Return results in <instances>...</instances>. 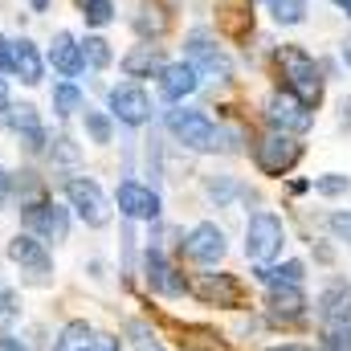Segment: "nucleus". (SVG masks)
Masks as SVG:
<instances>
[{
	"label": "nucleus",
	"instance_id": "obj_42",
	"mask_svg": "<svg viewBox=\"0 0 351 351\" xmlns=\"http://www.w3.org/2000/svg\"><path fill=\"white\" fill-rule=\"evenodd\" d=\"M29 4H33V12H45L49 8V0H29Z\"/></svg>",
	"mask_w": 351,
	"mask_h": 351
},
{
	"label": "nucleus",
	"instance_id": "obj_34",
	"mask_svg": "<svg viewBox=\"0 0 351 351\" xmlns=\"http://www.w3.org/2000/svg\"><path fill=\"white\" fill-rule=\"evenodd\" d=\"M16 315H21V298H16V290H0V327H8Z\"/></svg>",
	"mask_w": 351,
	"mask_h": 351
},
{
	"label": "nucleus",
	"instance_id": "obj_45",
	"mask_svg": "<svg viewBox=\"0 0 351 351\" xmlns=\"http://www.w3.org/2000/svg\"><path fill=\"white\" fill-rule=\"evenodd\" d=\"M335 4H339V8H343V12L351 16V0H335Z\"/></svg>",
	"mask_w": 351,
	"mask_h": 351
},
{
	"label": "nucleus",
	"instance_id": "obj_24",
	"mask_svg": "<svg viewBox=\"0 0 351 351\" xmlns=\"http://www.w3.org/2000/svg\"><path fill=\"white\" fill-rule=\"evenodd\" d=\"M131 25H135V33H139L143 41H152V37H160V33L168 29V16H164V8H160V4H143V8H139V16H135Z\"/></svg>",
	"mask_w": 351,
	"mask_h": 351
},
{
	"label": "nucleus",
	"instance_id": "obj_2",
	"mask_svg": "<svg viewBox=\"0 0 351 351\" xmlns=\"http://www.w3.org/2000/svg\"><path fill=\"white\" fill-rule=\"evenodd\" d=\"M164 127H168V135H172L176 143L188 147V152H217V131H221V127H217L204 110H196V106L168 110Z\"/></svg>",
	"mask_w": 351,
	"mask_h": 351
},
{
	"label": "nucleus",
	"instance_id": "obj_19",
	"mask_svg": "<svg viewBox=\"0 0 351 351\" xmlns=\"http://www.w3.org/2000/svg\"><path fill=\"white\" fill-rule=\"evenodd\" d=\"M196 90H200V74L188 62H168L160 70V94H164V102H184Z\"/></svg>",
	"mask_w": 351,
	"mask_h": 351
},
{
	"label": "nucleus",
	"instance_id": "obj_43",
	"mask_svg": "<svg viewBox=\"0 0 351 351\" xmlns=\"http://www.w3.org/2000/svg\"><path fill=\"white\" fill-rule=\"evenodd\" d=\"M343 62H348V70H351V37L343 41Z\"/></svg>",
	"mask_w": 351,
	"mask_h": 351
},
{
	"label": "nucleus",
	"instance_id": "obj_37",
	"mask_svg": "<svg viewBox=\"0 0 351 351\" xmlns=\"http://www.w3.org/2000/svg\"><path fill=\"white\" fill-rule=\"evenodd\" d=\"M0 351H25V343H21L16 335H8V331H0Z\"/></svg>",
	"mask_w": 351,
	"mask_h": 351
},
{
	"label": "nucleus",
	"instance_id": "obj_5",
	"mask_svg": "<svg viewBox=\"0 0 351 351\" xmlns=\"http://www.w3.org/2000/svg\"><path fill=\"white\" fill-rule=\"evenodd\" d=\"M21 225H25V233L41 237L45 245H49V241L62 245V241L70 237V204H58L53 196H45V200H37V204H25V208H21Z\"/></svg>",
	"mask_w": 351,
	"mask_h": 351
},
{
	"label": "nucleus",
	"instance_id": "obj_32",
	"mask_svg": "<svg viewBox=\"0 0 351 351\" xmlns=\"http://www.w3.org/2000/svg\"><path fill=\"white\" fill-rule=\"evenodd\" d=\"M311 188H315L319 196H343V192L351 188V180L348 176H339V172H327V176H319Z\"/></svg>",
	"mask_w": 351,
	"mask_h": 351
},
{
	"label": "nucleus",
	"instance_id": "obj_44",
	"mask_svg": "<svg viewBox=\"0 0 351 351\" xmlns=\"http://www.w3.org/2000/svg\"><path fill=\"white\" fill-rule=\"evenodd\" d=\"M143 351H164V348H160L156 339H147V343H143Z\"/></svg>",
	"mask_w": 351,
	"mask_h": 351
},
{
	"label": "nucleus",
	"instance_id": "obj_15",
	"mask_svg": "<svg viewBox=\"0 0 351 351\" xmlns=\"http://www.w3.org/2000/svg\"><path fill=\"white\" fill-rule=\"evenodd\" d=\"M192 294L204 302V306H241V298H245V290H241V282L233 278V274H200L196 278V286H192Z\"/></svg>",
	"mask_w": 351,
	"mask_h": 351
},
{
	"label": "nucleus",
	"instance_id": "obj_29",
	"mask_svg": "<svg viewBox=\"0 0 351 351\" xmlns=\"http://www.w3.org/2000/svg\"><path fill=\"white\" fill-rule=\"evenodd\" d=\"M82 21L90 29H106L114 21V0H82Z\"/></svg>",
	"mask_w": 351,
	"mask_h": 351
},
{
	"label": "nucleus",
	"instance_id": "obj_6",
	"mask_svg": "<svg viewBox=\"0 0 351 351\" xmlns=\"http://www.w3.org/2000/svg\"><path fill=\"white\" fill-rule=\"evenodd\" d=\"M62 192H66L70 208L86 221L90 229H106L110 225V200L98 188V180H90V176H66L62 180Z\"/></svg>",
	"mask_w": 351,
	"mask_h": 351
},
{
	"label": "nucleus",
	"instance_id": "obj_14",
	"mask_svg": "<svg viewBox=\"0 0 351 351\" xmlns=\"http://www.w3.org/2000/svg\"><path fill=\"white\" fill-rule=\"evenodd\" d=\"M143 274H147V286H152L156 294H164V298H180V294L188 290L184 274L164 258L160 245H147V254H143Z\"/></svg>",
	"mask_w": 351,
	"mask_h": 351
},
{
	"label": "nucleus",
	"instance_id": "obj_3",
	"mask_svg": "<svg viewBox=\"0 0 351 351\" xmlns=\"http://www.w3.org/2000/svg\"><path fill=\"white\" fill-rule=\"evenodd\" d=\"M282 245H286V225L278 213H254L250 225H245V258L254 265H269L274 258H282Z\"/></svg>",
	"mask_w": 351,
	"mask_h": 351
},
{
	"label": "nucleus",
	"instance_id": "obj_17",
	"mask_svg": "<svg viewBox=\"0 0 351 351\" xmlns=\"http://www.w3.org/2000/svg\"><path fill=\"white\" fill-rule=\"evenodd\" d=\"M8 74H16L25 86H37V82L45 78V58H41L37 41L16 37V41L8 45Z\"/></svg>",
	"mask_w": 351,
	"mask_h": 351
},
{
	"label": "nucleus",
	"instance_id": "obj_10",
	"mask_svg": "<svg viewBox=\"0 0 351 351\" xmlns=\"http://www.w3.org/2000/svg\"><path fill=\"white\" fill-rule=\"evenodd\" d=\"M106 114L123 127H147L152 123V98L139 82H123V86H110L106 94Z\"/></svg>",
	"mask_w": 351,
	"mask_h": 351
},
{
	"label": "nucleus",
	"instance_id": "obj_13",
	"mask_svg": "<svg viewBox=\"0 0 351 351\" xmlns=\"http://www.w3.org/2000/svg\"><path fill=\"white\" fill-rule=\"evenodd\" d=\"M225 229L221 225H213V221H200V225H192L188 229V237H184V258L196 265H217L225 258Z\"/></svg>",
	"mask_w": 351,
	"mask_h": 351
},
{
	"label": "nucleus",
	"instance_id": "obj_22",
	"mask_svg": "<svg viewBox=\"0 0 351 351\" xmlns=\"http://www.w3.org/2000/svg\"><path fill=\"white\" fill-rule=\"evenodd\" d=\"M258 282L265 286H302V278H306V265L302 262H282V265H258V274H254Z\"/></svg>",
	"mask_w": 351,
	"mask_h": 351
},
{
	"label": "nucleus",
	"instance_id": "obj_21",
	"mask_svg": "<svg viewBox=\"0 0 351 351\" xmlns=\"http://www.w3.org/2000/svg\"><path fill=\"white\" fill-rule=\"evenodd\" d=\"M4 123H8V131H12V135H33V131H45V123H41V114H37V106H33V102H8Z\"/></svg>",
	"mask_w": 351,
	"mask_h": 351
},
{
	"label": "nucleus",
	"instance_id": "obj_18",
	"mask_svg": "<svg viewBox=\"0 0 351 351\" xmlns=\"http://www.w3.org/2000/svg\"><path fill=\"white\" fill-rule=\"evenodd\" d=\"M265 311L278 323H298L306 315V294L302 286H269L265 290Z\"/></svg>",
	"mask_w": 351,
	"mask_h": 351
},
{
	"label": "nucleus",
	"instance_id": "obj_8",
	"mask_svg": "<svg viewBox=\"0 0 351 351\" xmlns=\"http://www.w3.org/2000/svg\"><path fill=\"white\" fill-rule=\"evenodd\" d=\"M265 119L274 131L282 135H306L315 127V106H306L302 98H294L290 90H274L265 98Z\"/></svg>",
	"mask_w": 351,
	"mask_h": 351
},
{
	"label": "nucleus",
	"instance_id": "obj_4",
	"mask_svg": "<svg viewBox=\"0 0 351 351\" xmlns=\"http://www.w3.org/2000/svg\"><path fill=\"white\" fill-rule=\"evenodd\" d=\"M184 45H188V66L200 78H208V82H229L233 78V62H229V53L221 49V41L208 29H192L184 37Z\"/></svg>",
	"mask_w": 351,
	"mask_h": 351
},
{
	"label": "nucleus",
	"instance_id": "obj_25",
	"mask_svg": "<svg viewBox=\"0 0 351 351\" xmlns=\"http://www.w3.org/2000/svg\"><path fill=\"white\" fill-rule=\"evenodd\" d=\"M82 127H86L90 143H98V147H106L114 139V119L106 110H82Z\"/></svg>",
	"mask_w": 351,
	"mask_h": 351
},
{
	"label": "nucleus",
	"instance_id": "obj_31",
	"mask_svg": "<svg viewBox=\"0 0 351 351\" xmlns=\"http://www.w3.org/2000/svg\"><path fill=\"white\" fill-rule=\"evenodd\" d=\"M45 156L49 160H58V164H78V147H74V139L70 135H49V147H45Z\"/></svg>",
	"mask_w": 351,
	"mask_h": 351
},
{
	"label": "nucleus",
	"instance_id": "obj_28",
	"mask_svg": "<svg viewBox=\"0 0 351 351\" xmlns=\"http://www.w3.org/2000/svg\"><path fill=\"white\" fill-rule=\"evenodd\" d=\"M110 41L106 37H98V33H90L86 41H82V62H86V70H106L110 66Z\"/></svg>",
	"mask_w": 351,
	"mask_h": 351
},
{
	"label": "nucleus",
	"instance_id": "obj_11",
	"mask_svg": "<svg viewBox=\"0 0 351 351\" xmlns=\"http://www.w3.org/2000/svg\"><path fill=\"white\" fill-rule=\"evenodd\" d=\"M114 204H119V213H123L127 221H147V225H156L160 213H164L160 192H156L152 184H139V180H123V184L114 188Z\"/></svg>",
	"mask_w": 351,
	"mask_h": 351
},
{
	"label": "nucleus",
	"instance_id": "obj_35",
	"mask_svg": "<svg viewBox=\"0 0 351 351\" xmlns=\"http://www.w3.org/2000/svg\"><path fill=\"white\" fill-rule=\"evenodd\" d=\"M82 351H123V339L119 335H106V331H94Z\"/></svg>",
	"mask_w": 351,
	"mask_h": 351
},
{
	"label": "nucleus",
	"instance_id": "obj_1",
	"mask_svg": "<svg viewBox=\"0 0 351 351\" xmlns=\"http://www.w3.org/2000/svg\"><path fill=\"white\" fill-rule=\"evenodd\" d=\"M278 70H282V82H286L282 90H290L306 106H319L323 102V66L302 45H282L278 49Z\"/></svg>",
	"mask_w": 351,
	"mask_h": 351
},
{
	"label": "nucleus",
	"instance_id": "obj_23",
	"mask_svg": "<svg viewBox=\"0 0 351 351\" xmlns=\"http://www.w3.org/2000/svg\"><path fill=\"white\" fill-rule=\"evenodd\" d=\"M82 102H86V98H82L78 82H70V78H66V82H58V86H53V114H58V119H74V114L82 110Z\"/></svg>",
	"mask_w": 351,
	"mask_h": 351
},
{
	"label": "nucleus",
	"instance_id": "obj_36",
	"mask_svg": "<svg viewBox=\"0 0 351 351\" xmlns=\"http://www.w3.org/2000/svg\"><path fill=\"white\" fill-rule=\"evenodd\" d=\"M8 196H12V176H8L4 168H0V208L8 204Z\"/></svg>",
	"mask_w": 351,
	"mask_h": 351
},
{
	"label": "nucleus",
	"instance_id": "obj_38",
	"mask_svg": "<svg viewBox=\"0 0 351 351\" xmlns=\"http://www.w3.org/2000/svg\"><path fill=\"white\" fill-rule=\"evenodd\" d=\"M339 127L351 131V98H339Z\"/></svg>",
	"mask_w": 351,
	"mask_h": 351
},
{
	"label": "nucleus",
	"instance_id": "obj_30",
	"mask_svg": "<svg viewBox=\"0 0 351 351\" xmlns=\"http://www.w3.org/2000/svg\"><path fill=\"white\" fill-rule=\"evenodd\" d=\"M204 188H208V196L217 200V208H225V204L241 192V184H237L233 176H208V184H204Z\"/></svg>",
	"mask_w": 351,
	"mask_h": 351
},
{
	"label": "nucleus",
	"instance_id": "obj_39",
	"mask_svg": "<svg viewBox=\"0 0 351 351\" xmlns=\"http://www.w3.org/2000/svg\"><path fill=\"white\" fill-rule=\"evenodd\" d=\"M8 45H12V41H8V37H4V33H0V74H4V70H8Z\"/></svg>",
	"mask_w": 351,
	"mask_h": 351
},
{
	"label": "nucleus",
	"instance_id": "obj_12",
	"mask_svg": "<svg viewBox=\"0 0 351 351\" xmlns=\"http://www.w3.org/2000/svg\"><path fill=\"white\" fill-rule=\"evenodd\" d=\"M319 331L323 335H351V286L339 278L319 294Z\"/></svg>",
	"mask_w": 351,
	"mask_h": 351
},
{
	"label": "nucleus",
	"instance_id": "obj_27",
	"mask_svg": "<svg viewBox=\"0 0 351 351\" xmlns=\"http://www.w3.org/2000/svg\"><path fill=\"white\" fill-rule=\"evenodd\" d=\"M265 8H269V16L278 21V25H302L306 21V0H265Z\"/></svg>",
	"mask_w": 351,
	"mask_h": 351
},
{
	"label": "nucleus",
	"instance_id": "obj_33",
	"mask_svg": "<svg viewBox=\"0 0 351 351\" xmlns=\"http://www.w3.org/2000/svg\"><path fill=\"white\" fill-rule=\"evenodd\" d=\"M327 229L335 233V241L351 245V208L348 213H331V217H327Z\"/></svg>",
	"mask_w": 351,
	"mask_h": 351
},
{
	"label": "nucleus",
	"instance_id": "obj_40",
	"mask_svg": "<svg viewBox=\"0 0 351 351\" xmlns=\"http://www.w3.org/2000/svg\"><path fill=\"white\" fill-rule=\"evenodd\" d=\"M8 102H12V98H8V78L0 74V110H8Z\"/></svg>",
	"mask_w": 351,
	"mask_h": 351
},
{
	"label": "nucleus",
	"instance_id": "obj_26",
	"mask_svg": "<svg viewBox=\"0 0 351 351\" xmlns=\"http://www.w3.org/2000/svg\"><path fill=\"white\" fill-rule=\"evenodd\" d=\"M90 335H94V327H90L86 319H74V323H66V327L58 331L53 351H82L90 343Z\"/></svg>",
	"mask_w": 351,
	"mask_h": 351
},
{
	"label": "nucleus",
	"instance_id": "obj_20",
	"mask_svg": "<svg viewBox=\"0 0 351 351\" xmlns=\"http://www.w3.org/2000/svg\"><path fill=\"white\" fill-rule=\"evenodd\" d=\"M164 66H168V62H164V49H160L156 41H143V45H135V49L123 58V74H127V78H160Z\"/></svg>",
	"mask_w": 351,
	"mask_h": 351
},
{
	"label": "nucleus",
	"instance_id": "obj_9",
	"mask_svg": "<svg viewBox=\"0 0 351 351\" xmlns=\"http://www.w3.org/2000/svg\"><path fill=\"white\" fill-rule=\"evenodd\" d=\"M302 160V143L298 135H282V131H269L254 143V164L262 176H286L294 164Z\"/></svg>",
	"mask_w": 351,
	"mask_h": 351
},
{
	"label": "nucleus",
	"instance_id": "obj_16",
	"mask_svg": "<svg viewBox=\"0 0 351 351\" xmlns=\"http://www.w3.org/2000/svg\"><path fill=\"white\" fill-rule=\"evenodd\" d=\"M45 62L62 74V78H78V74H86V62H82V41L74 37V33H53V41H49V49H45Z\"/></svg>",
	"mask_w": 351,
	"mask_h": 351
},
{
	"label": "nucleus",
	"instance_id": "obj_7",
	"mask_svg": "<svg viewBox=\"0 0 351 351\" xmlns=\"http://www.w3.org/2000/svg\"><path fill=\"white\" fill-rule=\"evenodd\" d=\"M8 262L16 265V269L25 274V282H33V286H45V282L53 278V254H49V245H45L41 237H33V233H16V237L8 241Z\"/></svg>",
	"mask_w": 351,
	"mask_h": 351
},
{
	"label": "nucleus",
	"instance_id": "obj_41",
	"mask_svg": "<svg viewBox=\"0 0 351 351\" xmlns=\"http://www.w3.org/2000/svg\"><path fill=\"white\" fill-rule=\"evenodd\" d=\"M265 351H315V348H306V343H278V348H265Z\"/></svg>",
	"mask_w": 351,
	"mask_h": 351
}]
</instances>
